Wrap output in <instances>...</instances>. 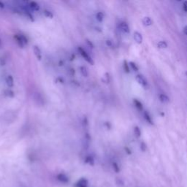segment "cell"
Segmentation results:
<instances>
[{
	"instance_id": "29",
	"label": "cell",
	"mask_w": 187,
	"mask_h": 187,
	"mask_svg": "<svg viewBox=\"0 0 187 187\" xmlns=\"http://www.w3.org/2000/svg\"><path fill=\"white\" fill-rule=\"evenodd\" d=\"M5 8V4L0 1V8Z\"/></svg>"
},
{
	"instance_id": "20",
	"label": "cell",
	"mask_w": 187,
	"mask_h": 187,
	"mask_svg": "<svg viewBox=\"0 0 187 187\" xmlns=\"http://www.w3.org/2000/svg\"><path fill=\"white\" fill-rule=\"evenodd\" d=\"M25 14H26V18H28L29 19V20H31V21H34V16H33L32 15L31 12H29V11H26V12H25Z\"/></svg>"
},
{
	"instance_id": "3",
	"label": "cell",
	"mask_w": 187,
	"mask_h": 187,
	"mask_svg": "<svg viewBox=\"0 0 187 187\" xmlns=\"http://www.w3.org/2000/svg\"><path fill=\"white\" fill-rule=\"evenodd\" d=\"M33 51H34V53L36 57H37V59L38 60H41L42 59V52H41L40 48H39L38 46H34Z\"/></svg>"
},
{
	"instance_id": "33",
	"label": "cell",
	"mask_w": 187,
	"mask_h": 187,
	"mask_svg": "<svg viewBox=\"0 0 187 187\" xmlns=\"http://www.w3.org/2000/svg\"><path fill=\"white\" fill-rule=\"evenodd\" d=\"M186 75H187V72H186Z\"/></svg>"
},
{
	"instance_id": "12",
	"label": "cell",
	"mask_w": 187,
	"mask_h": 187,
	"mask_svg": "<svg viewBox=\"0 0 187 187\" xmlns=\"http://www.w3.org/2000/svg\"><path fill=\"white\" fill-rule=\"evenodd\" d=\"M142 23L145 26H151L152 24V20L149 17H145L142 19Z\"/></svg>"
},
{
	"instance_id": "18",
	"label": "cell",
	"mask_w": 187,
	"mask_h": 187,
	"mask_svg": "<svg viewBox=\"0 0 187 187\" xmlns=\"http://www.w3.org/2000/svg\"><path fill=\"white\" fill-rule=\"evenodd\" d=\"M157 45L159 48H165L167 47V44L165 41H160L158 42Z\"/></svg>"
},
{
	"instance_id": "14",
	"label": "cell",
	"mask_w": 187,
	"mask_h": 187,
	"mask_svg": "<svg viewBox=\"0 0 187 187\" xmlns=\"http://www.w3.org/2000/svg\"><path fill=\"white\" fill-rule=\"evenodd\" d=\"M104 17H105V15L102 12H98L96 15V18L97 20L99 22H102L103 21Z\"/></svg>"
},
{
	"instance_id": "5",
	"label": "cell",
	"mask_w": 187,
	"mask_h": 187,
	"mask_svg": "<svg viewBox=\"0 0 187 187\" xmlns=\"http://www.w3.org/2000/svg\"><path fill=\"white\" fill-rule=\"evenodd\" d=\"M6 84L9 88H12V87L14 86V80H13V77H12V75H8V77H6Z\"/></svg>"
},
{
	"instance_id": "2",
	"label": "cell",
	"mask_w": 187,
	"mask_h": 187,
	"mask_svg": "<svg viewBox=\"0 0 187 187\" xmlns=\"http://www.w3.org/2000/svg\"><path fill=\"white\" fill-rule=\"evenodd\" d=\"M135 79H136V81L138 82V84H140L141 86H142L143 87L147 86V84L148 83H147L146 79L145 78V77L142 75H138L135 77Z\"/></svg>"
},
{
	"instance_id": "22",
	"label": "cell",
	"mask_w": 187,
	"mask_h": 187,
	"mask_svg": "<svg viewBox=\"0 0 187 187\" xmlns=\"http://www.w3.org/2000/svg\"><path fill=\"white\" fill-rule=\"evenodd\" d=\"M20 37H21V38L23 42L24 43V45H26V44L28 43V40H27V38H26L24 35H23V34H20Z\"/></svg>"
},
{
	"instance_id": "16",
	"label": "cell",
	"mask_w": 187,
	"mask_h": 187,
	"mask_svg": "<svg viewBox=\"0 0 187 187\" xmlns=\"http://www.w3.org/2000/svg\"><path fill=\"white\" fill-rule=\"evenodd\" d=\"M134 133H135V135L136 136V138H140L141 135V132L140 129L138 127H135L134 128Z\"/></svg>"
},
{
	"instance_id": "31",
	"label": "cell",
	"mask_w": 187,
	"mask_h": 187,
	"mask_svg": "<svg viewBox=\"0 0 187 187\" xmlns=\"http://www.w3.org/2000/svg\"><path fill=\"white\" fill-rule=\"evenodd\" d=\"M125 150L127 151V153H129V154H131V151H130L129 149H127V148H126Z\"/></svg>"
},
{
	"instance_id": "15",
	"label": "cell",
	"mask_w": 187,
	"mask_h": 187,
	"mask_svg": "<svg viewBox=\"0 0 187 187\" xmlns=\"http://www.w3.org/2000/svg\"><path fill=\"white\" fill-rule=\"evenodd\" d=\"M43 14L45 17L50 18H52L53 17V15L52 12H51L50 10H44Z\"/></svg>"
},
{
	"instance_id": "17",
	"label": "cell",
	"mask_w": 187,
	"mask_h": 187,
	"mask_svg": "<svg viewBox=\"0 0 187 187\" xmlns=\"http://www.w3.org/2000/svg\"><path fill=\"white\" fill-rule=\"evenodd\" d=\"M5 94L6 96L9 97H14L15 96V93L10 89H8L5 91Z\"/></svg>"
},
{
	"instance_id": "19",
	"label": "cell",
	"mask_w": 187,
	"mask_h": 187,
	"mask_svg": "<svg viewBox=\"0 0 187 187\" xmlns=\"http://www.w3.org/2000/svg\"><path fill=\"white\" fill-rule=\"evenodd\" d=\"M123 66H124V71L127 73H129V64L127 63V61H124V64H123Z\"/></svg>"
},
{
	"instance_id": "11",
	"label": "cell",
	"mask_w": 187,
	"mask_h": 187,
	"mask_svg": "<svg viewBox=\"0 0 187 187\" xmlns=\"http://www.w3.org/2000/svg\"><path fill=\"white\" fill-rule=\"evenodd\" d=\"M159 99H160V101H161L162 102H168L169 101H170V99H169L168 97L166 95H164V94H161V95H159Z\"/></svg>"
},
{
	"instance_id": "32",
	"label": "cell",
	"mask_w": 187,
	"mask_h": 187,
	"mask_svg": "<svg viewBox=\"0 0 187 187\" xmlns=\"http://www.w3.org/2000/svg\"><path fill=\"white\" fill-rule=\"evenodd\" d=\"M2 40L0 39V49H2Z\"/></svg>"
},
{
	"instance_id": "1",
	"label": "cell",
	"mask_w": 187,
	"mask_h": 187,
	"mask_svg": "<svg viewBox=\"0 0 187 187\" xmlns=\"http://www.w3.org/2000/svg\"><path fill=\"white\" fill-rule=\"evenodd\" d=\"M78 51H79V53H80V54L82 56V57L84 58V59H85L87 62H88V63L91 64H94V61H93V59H91V56L88 54V53H87L85 50L83 49L81 47H79Z\"/></svg>"
},
{
	"instance_id": "4",
	"label": "cell",
	"mask_w": 187,
	"mask_h": 187,
	"mask_svg": "<svg viewBox=\"0 0 187 187\" xmlns=\"http://www.w3.org/2000/svg\"><path fill=\"white\" fill-rule=\"evenodd\" d=\"M119 29L124 33H129V26L127 23L125 22H121L120 24H119Z\"/></svg>"
},
{
	"instance_id": "21",
	"label": "cell",
	"mask_w": 187,
	"mask_h": 187,
	"mask_svg": "<svg viewBox=\"0 0 187 187\" xmlns=\"http://www.w3.org/2000/svg\"><path fill=\"white\" fill-rule=\"evenodd\" d=\"M129 65L131 66L132 69L134 71H138V67L137 66V65L135 64V63H134V62H129Z\"/></svg>"
},
{
	"instance_id": "26",
	"label": "cell",
	"mask_w": 187,
	"mask_h": 187,
	"mask_svg": "<svg viewBox=\"0 0 187 187\" xmlns=\"http://www.w3.org/2000/svg\"><path fill=\"white\" fill-rule=\"evenodd\" d=\"M184 11H186V12H187V1H186V2H184Z\"/></svg>"
},
{
	"instance_id": "30",
	"label": "cell",
	"mask_w": 187,
	"mask_h": 187,
	"mask_svg": "<svg viewBox=\"0 0 187 187\" xmlns=\"http://www.w3.org/2000/svg\"><path fill=\"white\" fill-rule=\"evenodd\" d=\"M184 33H185V34H186L187 35V26H186L185 27H184Z\"/></svg>"
},
{
	"instance_id": "10",
	"label": "cell",
	"mask_w": 187,
	"mask_h": 187,
	"mask_svg": "<svg viewBox=\"0 0 187 187\" xmlns=\"http://www.w3.org/2000/svg\"><path fill=\"white\" fill-rule=\"evenodd\" d=\"M80 72H81V75H82L84 77H88V72L86 66H80Z\"/></svg>"
},
{
	"instance_id": "13",
	"label": "cell",
	"mask_w": 187,
	"mask_h": 187,
	"mask_svg": "<svg viewBox=\"0 0 187 187\" xmlns=\"http://www.w3.org/2000/svg\"><path fill=\"white\" fill-rule=\"evenodd\" d=\"M134 104H135V107H136L137 108H138L139 110H142V108H143L142 103H141L139 100H138V99H134Z\"/></svg>"
},
{
	"instance_id": "24",
	"label": "cell",
	"mask_w": 187,
	"mask_h": 187,
	"mask_svg": "<svg viewBox=\"0 0 187 187\" xmlns=\"http://www.w3.org/2000/svg\"><path fill=\"white\" fill-rule=\"evenodd\" d=\"M113 167H114L115 170H116V172H119V166L117 165V164H116V163H113Z\"/></svg>"
},
{
	"instance_id": "23",
	"label": "cell",
	"mask_w": 187,
	"mask_h": 187,
	"mask_svg": "<svg viewBox=\"0 0 187 187\" xmlns=\"http://www.w3.org/2000/svg\"><path fill=\"white\" fill-rule=\"evenodd\" d=\"M140 149L141 151L143 152H145V151H146V144L144 142H142L140 143Z\"/></svg>"
},
{
	"instance_id": "28",
	"label": "cell",
	"mask_w": 187,
	"mask_h": 187,
	"mask_svg": "<svg viewBox=\"0 0 187 187\" xmlns=\"http://www.w3.org/2000/svg\"><path fill=\"white\" fill-rule=\"evenodd\" d=\"M86 42H87V43H88V45H89L90 47H91V48H94V45H93V44H92V42H90V41L88 40H86Z\"/></svg>"
},
{
	"instance_id": "7",
	"label": "cell",
	"mask_w": 187,
	"mask_h": 187,
	"mask_svg": "<svg viewBox=\"0 0 187 187\" xmlns=\"http://www.w3.org/2000/svg\"><path fill=\"white\" fill-rule=\"evenodd\" d=\"M14 38H15V40H16V42H17L18 45L20 48H23V47H24L25 45H24V43L23 42V41H22L21 38L20 34H19V35L18 34H16V35H15Z\"/></svg>"
},
{
	"instance_id": "9",
	"label": "cell",
	"mask_w": 187,
	"mask_h": 187,
	"mask_svg": "<svg viewBox=\"0 0 187 187\" xmlns=\"http://www.w3.org/2000/svg\"><path fill=\"white\" fill-rule=\"evenodd\" d=\"M29 8H31L32 10H34V11H37L40 10V6H39V5L37 3V2H29Z\"/></svg>"
},
{
	"instance_id": "8",
	"label": "cell",
	"mask_w": 187,
	"mask_h": 187,
	"mask_svg": "<svg viewBox=\"0 0 187 187\" xmlns=\"http://www.w3.org/2000/svg\"><path fill=\"white\" fill-rule=\"evenodd\" d=\"M144 117H145V119L146 120L147 122H149L150 124H153V121H152L151 116L149 114V113L148 111H145L144 113Z\"/></svg>"
},
{
	"instance_id": "25",
	"label": "cell",
	"mask_w": 187,
	"mask_h": 187,
	"mask_svg": "<svg viewBox=\"0 0 187 187\" xmlns=\"http://www.w3.org/2000/svg\"><path fill=\"white\" fill-rule=\"evenodd\" d=\"M5 64V61L4 60L3 58L0 57V65H2V66H3V65Z\"/></svg>"
},
{
	"instance_id": "27",
	"label": "cell",
	"mask_w": 187,
	"mask_h": 187,
	"mask_svg": "<svg viewBox=\"0 0 187 187\" xmlns=\"http://www.w3.org/2000/svg\"><path fill=\"white\" fill-rule=\"evenodd\" d=\"M106 45H108V46H112V45H113V43H112L111 40H108L106 41Z\"/></svg>"
},
{
	"instance_id": "6",
	"label": "cell",
	"mask_w": 187,
	"mask_h": 187,
	"mask_svg": "<svg viewBox=\"0 0 187 187\" xmlns=\"http://www.w3.org/2000/svg\"><path fill=\"white\" fill-rule=\"evenodd\" d=\"M134 40H135L136 41V42H138V44L142 43V37L140 33H139L138 32H135L134 33Z\"/></svg>"
}]
</instances>
